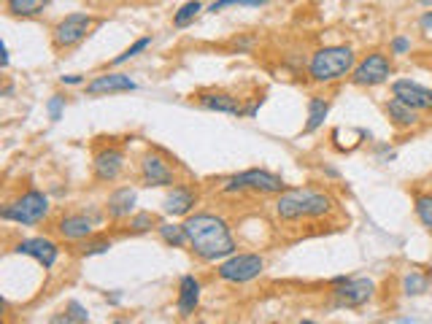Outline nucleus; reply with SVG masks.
<instances>
[{
    "mask_svg": "<svg viewBox=\"0 0 432 324\" xmlns=\"http://www.w3.org/2000/svg\"><path fill=\"white\" fill-rule=\"evenodd\" d=\"M186 241L192 251L205 263H219L235 254V238L230 232V224L216 214H192L184 222Z\"/></svg>",
    "mask_w": 432,
    "mask_h": 324,
    "instance_id": "obj_1",
    "label": "nucleus"
},
{
    "mask_svg": "<svg viewBox=\"0 0 432 324\" xmlns=\"http://www.w3.org/2000/svg\"><path fill=\"white\" fill-rule=\"evenodd\" d=\"M356 68V54L352 47H322L311 54L308 60V76L316 84H330V81H338V78L349 76Z\"/></svg>",
    "mask_w": 432,
    "mask_h": 324,
    "instance_id": "obj_2",
    "label": "nucleus"
},
{
    "mask_svg": "<svg viewBox=\"0 0 432 324\" xmlns=\"http://www.w3.org/2000/svg\"><path fill=\"white\" fill-rule=\"evenodd\" d=\"M49 214V195L41 189H28L25 195H19L16 200L3 205L0 219L3 222H16V224H38Z\"/></svg>",
    "mask_w": 432,
    "mask_h": 324,
    "instance_id": "obj_3",
    "label": "nucleus"
},
{
    "mask_svg": "<svg viewBox=\"0 0 432 324\" xmlns=\"http://www.w3.org/2000/svg\"><path fill=\"white\" fill-rule=\"evenodd\" d=\"M260 192V195H284L287 192V184L284 179L270 173V170H263V168H251V170H244L238 176H230L222 192Z\"/></svg>",
    "mask_w": 432,
    "mask_h": 324,
    "instance_id": "obj_4",
    "label": "nucleus"
},
{
    "mask_svg": "<svg viewBox=\"0 0 432 324\" xmlns=\"http://www.w3.org/2000/svg\"><path fill=\"white\" fill-rule=\"evenodd\" d=\"M265 260L260 254H232L227 260H222L216 273L222 281H230V284H246L254 281L257 276H263Z\"/></svg>",
    "mask_w": 432,
    "mask_h": 324,
    "instance_id": "obj_5",
    "label": "nucleus"
},
{
    "mask_svg": "<svg viewBox=\"0 0 432 324\" xmlns=\"http://www.w3.org/2000/svg\"><path fill=\"white\" fill-rule=\"evenodd\" d=\"M392 76V60L386 57L384 52H371L368 57L356 62V68L352 71V84L356 87H378L389 81Z\"/></svg>",
    "mask_w": 432,
    "mask_h": 324,
    "instance_id": "obj_6",
    "label": "nucleus"
},
{
    "mask_svg": "<svg viewBox=\"0 0 432 324\" xmlns=\"http://www.w3.org/2000/svg\"><path fill=\"white\" fill-rule=\"evenodd\" d=\"M92 16L84 14V11H76V14H68L65 19H60L54 25V32H52V41H54V49H71L81 44L90 30H92Z\"/></svg>",
    "mask_w": 432,
    "mask_h": 324,
    "instance_id": "obj_7",
    "label": "nucleus"
},
{
    "mask_svg": "<svg viewBox=\"0 0 432 324\" xmlns=\"http://www.w3.org/2000/svg\"><path fill=\"white\" fill-rule=\"evenodd\" d=\"M376 292V284L371 278H352L346 276L343 284H335L332 287V297L338 300V306H349V308H356V306H365L368 300Z\"/></svg>",
    "mask_w": 432,
    "mask_h": 324,
    "instance_id": "obj_8",
    "label": "nucleus"
},
{
    "mask_svg": "<svg viewBox=\"0 0 432 324\" xmlns=\"http://www.w3.org/2000/svg\"><path fill=\"white\" fill-rule=\"evenodd\" d=\"M392 97L411 106L414 111H432V90L421 87L414 78H397L392 81Z\"/></svg>",
    "mask_w": 432,
    "mask_h": 324,
    "instance_id": "obj_9",
    "label": "nucleus"
},
{
    "mask_svg": "<svg viewBox=\"0 0 432 324\" xmlns=\"http://www.w3.org/2000/svg\"><path fill=\"white\" fill-rule=\"evenodd\" d=\"M14 251L32 257L38 265H44V270H52L54 263H57V257H60V248H57V244L52 238H25V241L16 244Z\"/></svg>",
    "mask_w": 432,
    "mask_h": 324,
    "instance_id": "obj_10",
    "label": "nucleus"
},
{
    "mask_svg": "<svg viewBox=\"0 0 432 324\" xmlns=\"http://www.w3.org/2000/svg\"><path fill=\"white\" fill-rule=\"evenodd\" d=\"M95 179L97 181H116L119 176H122L124 170V152L119 146H106V149H100L97 155H95Z\"/></svg>",
    "mask_w": 432,
    "mask_h": 324,
    "instance_id": "obj_11",
    "label": "nucleus"
},
{
    "mask_svg": "<svg viewBox=\"0 0 432 324\" xmlns=\"http://www.w3.org/2000/svg\"><path fill=\"white\" fill-rule=\"evenodd\" d=\"M140 181L143 186H173L176 173L168 160H162L160 155H146L140 162Z\"/></svg>",
    "mask_w": 432,
    "mask_h": 324,
    "instance_id": "obj_12",
    "label": "nucleus"
},
{
    "mask_svg": "<svg viewBox=\"0 0 432 324\" xmlns=\"http://www.w3.org/2000/svg\"><path fill=\"white\" fill-rule=\"evenodd\" d=\"M138 90V84L133 81L130 76H124V73H116V71H111V73H100V76H95L90 84H87V95H114V92H136Z\"/></svg>",
    "mask_w": 432,
    "mask_h": 324,
    "instance_id": "obj_13",
    "label": "nucleus"
},
{
    "mask_svg": "<svg viewBox=\"0 0 432 324\" xmlns=\"http://www.w3.org/2000/svg\"><path fill=\"white\" fill-rule=\"evenodd\" d=\"M311 189H287L284 195H278L276 214L281 222H297L306 216V203H308Z\"/></svg>",
    "mask_w": 432,
    "mask_h": 324,
    "instance_id": "obj_14",
    "label": "nucleus"
},
{
    "mask_svg": "<svg viewBox=\"0 0 432 324\" xmlns=\"http://www.w3.org/2000/svg\"><path fill=\"white\" fill-rule=\"evenodd\" d=\"M195 203H198V192L192 189V186H173L168 192V198H165V214L170 216H186L192 208H195Z\"/></svg>",
    "mask_w": 432,
    "mask_h": 324,
    "instance_id": "obj_15",
    "label": "nucleus"
},
{
    "mask_svg": "<svg viewBox=\"0 0 432 324\" xmlns=\"http://www.w3.org/2000/svg\"><path fill=\"white\" fill-rule=\"evenodd\" d=\"M57 232L65 241H84L92 235V222L84 214H68L57 222Z\"/></svg>",
    "mask_w": 432,
    "mask_h": 324,
    "instance_id": "obj_16",
    "label": "nucleus"
},
{
    "mask_svg": "<svg viewBox=\"0 0 432 324\" xmlns=\"http://www.w3.org/2000/svg\"><path fill=\"white\" fill-rule=\"evenodd\" d=\"M198 103L205 111H219V114H232V116H244V108L238 103V97H232L230 92H200Z\"/></svg>",
    "mask_w": 432,
    "mask_h": 324,
    "instance_id": "obj_17",
    "label": "nucleus"
},
{
    "mask_svg": "<svg viewBox=\"0 0 432 324\" xmlns=\"http://www.w3.org/2000/svg\"><path fill=\"white\" fill-rule=\"evenodd\" d=\"M136 208V189L130 186H119L108 195V203H106V211L111 219H124V216L133 214Z\"/></svg>",
    "mask_w": 432,
    "mask_h": 324,
    "instance_id": "obj_18",
    "label": "nucleus"
},
{
    "mask_svg": "<svg viewBox=\"0 0 432 324\" xmlns=\"http://www.w3.org/2000/svg\"><path fill=\"white\" fill-rule=\"evenodd\" d=\"M198 303H200V281L195 276H184L179 281V311H181V316L195 313Z\"/></svg>",
    "mask_w": 432,
    "mask_h": 324,
    "instance_id": "obj_19",
    "label": "nucleus"
},
{
    "mask_svg": "<svg viewBox=\"0 0 432 324\" xmlns=\"http://www.w3.org/2000/svg\"><path fill=\"white\" fill-rule=\"evenodd\" d=\"M386 116L392 119V124L395 127H416L419 124V116H416V111L411 106H405V103H400L397 97H392V100H386Z\"/></svg>",
    "mask_w": 432,
    "mask_h": 324,
    "instance_id": "obj_20",
    "label": "nucleus"
},
{
    "mask_svg": "<svg viewBox=\"0 0 432 324\" xmlns=\"http://www.w3.org/2000/svg\"><path fill=\"white\" fill-rule=\"evenodd\" d=\"M327 114H330V100L313 95L308 100V122H306L303 130H306V133H316V130L324 124V119H327Z\"/></svg>",
    "mask_w": 432,
    "mask_h": 324,
    "instance_id": "obj_21",
    "label": "nucleus"
},
{
    "mask_svg": "<svg viewBox=\"0 0 432 324\" xmlns=\"http://www.w3.org/2000/svg\"><path fill=\"white\" fill-rule=\"evenodd\" d=\"M335 208V200L324 192H308V203H306V216L308 219H322Z\"/></svg>",
    "mask_w": 432,
    "mask_h": 324,
    "instance_id": "obj_22",
    "label": "nucleus"
},
{
    "mask_svg": "<svg viewBox=\"0 0 432 324\" xmlns=\"http://www.w3.org/2000/svg\"><path fill=\"white\" fill-rule=\"evenodd\" d=\"M49 0H6V11L11 16H38Z\"/></svg>",
    "mask_w": 432,
    "mask_h": 324,
    "instance_id": "obj_23",
    "label": "nucleus"
},
{
    "mask_svg": "<svg viewBox=\"0 0 432 324\" xmlns=\"http://www.w3.org/2000/svg\"><path fill=\"white\" fill-rule=\"evenodd\" d=\"M427 287H430V276L427 273H421V270H411V273H405L402 278V292L408 294H421L427 292Z\"/></svg>",
    "mask_w": 432,
    "mask_h": 324,
    "instance_id": "obj_24",
    "label": "nucleus"
},
{
    "mask_svg": "<svg viewBox=\"0 0 432 324\" xmlns=\"http://www.w3.org/2000/svg\"><path fill=\"white\" fill-rule=\"evenodd\" d=\"M157 230H160V238H162L168 246L181 248L189 244V241H186L184 224H157Z\"/></svg>",
    "mask_w": 432,
    "mask_h": 324,
    "instance_id": "obj_25",
    "label": "nucleus"
},
{
    "mask_svg": "<svg viewBox=\"0 0 432 324\" xmlns=\"http://www.w3.org/2000/svg\"><path fill=\"white\" fill-rule=\"evenodd\" d=\"M203 11V3L200 0H186L184 6L173 14V25L176 28H186V25H192L195 19H198V14Z\"/></svg>",
    "mask_w": 432,
    "mask_h": 324,
    "instance_id": "obj_26",
    "label": "nucleus"
},
{
    "mask_svg": "<svg viewBox=\"0 0 432 324\" xmlns=\"http://www.w3.org/2000/svg\"><path fill=\"white\" fill-rule=\"evenodd\" d=\"M414 211H416L419 222L432 232V192H419L414 198Z\"/></svg>",
    "mask_w": 432,
    "mask_h": 324,
    "instance_id": "obj_27",
    "label": "nucleus"
},
{
    "mask_svg": "<svg viewBox=\"0 0 432 324\" xmlns=\"http://www.w3.org/2000/svg\"><path fill=\"white\" fill-rule=\"evenodd\" d=\"M149 44H152V38H149V35H146V38H138V41H136L133 47L124 49V52H122V54H119V57H114V62H111V65H122V62L133 60V57H138V54H140V52H143V49H149Z\"/></svg>",
    "mask_w": 432,
    "mask_h": 324,
    "instance_id": "obj_28",
    "label": "nucleus"
},
{
    "mask_svg": "<svg viewBox=\"0 0 432 324\" xmlns=\"http://www.w3.org/2000/svg\"><path fill=\"white\" fill-rule=\"evenodd\" d=\"M108 248H111V241L108 238H97V241H84L78 246V254L81 257H95V254H106Z\"/></svg>",
    "mask_w": 432,
    "mask_h": 324,
    "instance_id": "obj_29",
    "label": "nucleus"
},
{
    "mask_svg": "<svg viewBox=\"0 0 432 324\" xmlns=\"http://www.w3.org/2000/svg\"><path fill=\"white\" fill-rule=\"evenodd\" d=\"M152 224H160L157 216L149 214V211H140V214H136L130 219V232H146L152 230Z\"/></svg>",
    "mask_w": 432,
    "mask_h": 324,
    "instance_id": "obj_30",
    "label": "nucleus"
},
{
    "mask_svg": "<svg viewBox=\"0 0 432 324\" xmlns=\"http://www.w3.org/2000/svg\"><path fill=\"white\" fill-rule=\"evenodd\" d=\"M265 3H270V0H214L211 6H208V11L216 14V11H222V8H227V6H248V8H260Z\"/></svg>",
    "mask_w": 432,
    "mask_h": 324,
    "instance_id": "obj_31",
    "label": "nucleus"
},
{
    "mask_svg": "<svg viewBox=\"0 0 432 324\" xmlns=\"http://www.w3.org/2000/svg\"><path fill=\"white\" fill-rule=\"evenodd\" d=\"M65 311L71 313V319H73L76 324H87V322H90V313H87V308H84L78 300H68V303H65Z\"/></svg>",
    "mask_w": 432,
    "mask_h": 324,
    "instance_id": "obj_32",
    "label": "nucleus"
},
{
    "mask_svg": "<svg viewBox=\"0 0 432 324\" xmlns=\"http://www.w3.org/2000/svg\"><path fill=\"white\" fill-rule=\"evenodd\" d=\"M47 111H49V119H52V122H60L62 111H65V97H62V95H52L47 103Z\"/></svg>",
    "mask_w": 432,
    "mask_h": 324,
    "instance_id": "obj_33",
    "label": "nucleus"
},
{
    "mask_svg": "<svg viewBox=\"0 0 432 324\" xmlns=\"http://www.w3.org/2000/svg\"><path fill=\"white\" fill-rule=\"evenodd\" d=\"M389 52H392L395 57L408 54V52H411V38H405V35H395V38L389 41Z\"/></svg>",
    "mask_w": 432,
    "mask_h": 324,
    "instance_id": "obj_34",
    "label": "nucleus"
},
{
    "mask_svg": "<svg viewBox=\"0 0 432 324\" xmlns=\"http://www.w3.org/2000/svg\"><path fill=\"white\" fill-rule=\"evenodd\" d=\"M62 84H68V87H78V84H84L87 78L84 76H78V73H71V76H60Z\"/></svg>",
    "mask_w": 432,
    "mask_h": 324,
    "instance_id": "obj_35",
    "label": "nucleus"
},
{
    "mask_svg": "<svg viewBox=\"0 0 432 324\" xmlns=\"http://www.w3.org/2000/svg\"><path fill=\"white\" fill-rule=\"evenodd\" d=\"M49 324H76V322L71 319V313H68V311H62V313H54Z\"/></svg>",
    "mask_w": 432,
    "mask_h": 324,
    "instance_id": "obj_36",
    "label": "nucleus"
},
{
    "mask_svg": "<svg viewBox=\"0 0 432 324\" xmlns=\"http://www.w3.org/2000/svg\"><path fill=\"white\" fill-rule=\"evenodd\" d=\"M419 25H421V30H430V28H432V11H427V14H421V19H419Z\"/></svg>",
    "mask_w": 432,
    "mask_h": 324,
    "instance_id": "obj_37",
    "label": "nucleus"
},
{
    "mask_svg": "<svg viewBox=\"0 0 432 324\" xmlns=\"http://www.w3.org/2000/svg\"><path fill=\"white\" fill-rule=\"evenodd\" d=\"M108 303H111V306H119V300H122V297H119V294H111V297H106Z\"/></svg>",
    "mask_w": 432,
    "mask_h": 324,
    "instance_id": "obj_38",
    "label": "nucleus"
},
{
    "mask_svg": "<svg viewBox=\"0 0 432 324\" xmlns=\"http://www.w3.org/2000/svg\"><path fill=\"white\" fill-rule=\"evenodd\" d=\"M324 173H327V176H332V179H338V170H335V168H324Z\"/></svg>",
    "mask_w": 432,
    "mask_h": 324,
    "instance_id": "obj_39",
    "label": "nucleus"
},
{
    "mask_svg": "<svg viewBox=\"0 0 432 324\" xmlns=\"http://www.w3.org/2000/svg\"><path fill=\"white\" fill-rule=\"evenodd\" d=\"M111 324H130V319H114Z\"/></svg>",
    "mask_w": 432,
    "mask_h": 324,
    "instance_id": "obj_40",
    "label": "nucleus"
},
{
    "mask_svg": "<svg viewBox=\"0 0 432 324\" xmlns=\"http://www.w3.org/2000/svg\"><path fill=\"white\" fill-rule=\"evenodd\" d=\"M300 324H316V322H311V319H303V322H300Z\"/></svg>",
    "mask_w": 432,
    "mask_h": 324,
    "instance_id": "obj_41",
    "label": "nucleus"
}]
</instances>
